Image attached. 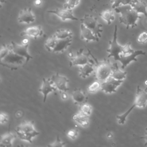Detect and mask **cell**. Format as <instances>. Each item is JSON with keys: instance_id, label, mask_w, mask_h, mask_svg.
Instances as JSON below:
<instances>
[{"instance_id": "obj_35", "label": "cell", "mask_w": 147, "mask_h": 147, "mask_svg": "<svg viewBox=\"0 0 147 147\" xmlns=\"http://www.w3.org/2000/svg\"><path fill=\"white\" fill-rule=\"evenodd\" d=\"M48 146H65V144L64 142H63L59 136L57 137L56 140L53 142L52 144H49Z\"/></svg>"}, {"instance_id": "obj_15", "label": "cell", "mask_w": 147, "mask_h": 147, "mask_svg": "<svg viewBox=\"0 0 147 147\" xmlns=\"http://www.w3.org/2000/svg\"><path fill=\"white\" fill-rule=\"evenodd\" d=\"M28 46L29 44H18L13 41H12L10 44L11 50L16 54L25 57L27 61V63L30 59L33 58V57L28 52Z\"/></svg>"}, {"instance_id": "obj_24", "label": "cell", "mask_w": 147, "mask_h": 147, "mask_svg": "<svg viewBox=\"0 0 147 147\" xmlns=\"http://www.w3.org/2000/svg\"><path fill=\"white\" fill-rule=\"evenodd\" d=\"M100 17L103 20L107 22L108 25H110L115 20V15L113 10L110 9L103 10L100 13Z\"/></svg>"}, {"instance_id": "obj_12", "label": "cell", "mask_w": 147, "mask_h": 147, "mask_svg": "<svg viewBox=\"0 0 147 147\" xmlns=\"http://www.w3.org/2000/svg\"><path fill=\"white\" fill-rule=\"evenodd\" d=\"M57 90V88L55 86L54 84L52 82L50 78H43L42 81V84L39 88L38 91L43 95V102H45L47 99L48 95Z\"/></svg>"}, {"instance_id": "obj_13", "label": "cell", "mask_w": 147, "mask_h": 147, "mask_svg": "<svg viewBox=\"0 0 147 147\" xmlns=\"http://www.w3.org/2000/svg\"><path fill=\"white\" fill-rule=\"evenodd\" d=\"M17 20L20 23L29 24L34 22L36 17L31 8L25 7L20 11Z\"/></svg>"}, {"instance_id": "obj_21", "label": "cell", "mask_w": 147, "mask_h": 147, "mask_svg": "<svg viewBox=\"0 0 147 147\" xmlns=\"http://www.w3.org/2000/svg\"><path fill=\"white\" fill-rule=\"evenodd\" d=\"M89 116L90 115H88L79 110L74 114L72 118L79 125L83 127H86L89 123Z\"/></svg>"}, {"instance_id": "obj_39", "label": "cell", "mask_w": 147, "mask_h": 147, "mask_svg": "<svg viewBox=\"0 0 147 147\" xmlns=\"http://www.w3.org/2000/svg\"><path fill=\"white\" fill-rule=\"evenodd\" d=\"M29 40L27 38H25L23 39L22 41V44H29Z\"/></svg>"}, {"instance_id": "obj_14", "label": "cell", "mask_w": 147, "mask_h": 147, "mask_svg": "<svg viewBox=\"0 0 147 147\" xmlns=\"http://www.w3.org/2000/svg\"><path fill=\"white\" fill-rule=\"evenodd\" d=\"M145 52L141 50L134 51L131 53L121 55L119 59V61L121 64V68L124 69L128 64H129L132 61H136L137 56L139 55H145Z\"/></svg>"}, {"instance_id": "obj_31", "label": "cell", "mask_w": 147, "mask_h": 147, "mask_svg": "<svg viewBox=\"0 0 147 147\" xmlns=\"http://www.w3.org/2000/svg\"><path fill=\"white\" fill-rule=\"evenodd\" d=\"M92 106L87 103H84L83 104H82V105L80 106V109L79 110L82 112H83V113L90 115L92 112Z\"/></svg>"}, {"instance_id": "obj_23", "label": "cell", "mask_w": 147, "mask_h": 147, "mask_svg": "<svg viewBox=\"0 0 147 147\" xmlns=\"http://www.w3.org/2000/svg\"><path fill=\"white\" fill-rule=\"evenodd\" d=\"M16 137V135L11 132H7L3 134L1 138L0 145L3 146H11L13 145V142Z\"/></svg>"}, {"instance_id": "obj_26", "label": "cell", "mask_w": 147, "mask_h": 147, "mask_svg": "<svg viewBox=\"0 0 147 147\" xmlns=\"http://www.w3.org/2000/svg\"><path fill=\"white\" fill-rule=\"evenodd\" d=\"M126 72L119 69L117 64H115V65H114V68L111 76L117 80H123L126 76Z\"/></svg>"}, {"instance_id": "obj_20", "label": "cell", "mask_w": 147, "mask_h": 147, "mask_svg": "<svg viewBox=\"0 0 147 147\" xmlns=\"http://www.w3.org/2000/svg\"><path fill=\"white\" fill-rule=\"evenodd\" d=\"M72 38H69L66 39L57 40L56 45L53 51V53H59L65 51L67 48L71 44Z\"/></svg>"}, {"instance_id": "obj_34", "label": "cell", "mask_w": 147, "mask_h": 147, "mask_svg": "<svg viewBox=\"0 0 147 147\" xmlns=\"http://www.w3.org/2000/svg\"><path fill=\"white\" fill-rule=\"evenodd\" d=\"M137 41L141 44H144L147 41V32H142L137 38Z\"/></svg>"}, {"instance_id": "obj_38", "label": "cell", "mask_w": 147, "mask_h": 147, "mask_svg": "<svg viewBox=\"0 0 147 147\" xmlns=\"http://www.w3.org/2000/svg\"><path fill=\"white\" fill-rule=\"evenodd\" d=\"M34 5L36 6H40L42 5V0H34Z\"/></svg>"}, {"instance_id": "obj_6", "label": "cell", "mask_w": 147, "mask_h": 147, "mask_svg": "<svg viewBox=\"0 0 147 147\" xmlns=\"http://www.w3.org/2000/svg\"><path fill=\"white\" fill-rule=\"evenodd\" d=\"M124 46L121 45L117 41V26L114 27L113 37L109 42V48L107 49L108 57H113L115 61H118L123 52Z\"/></svg>"}, {"instance_id": "obj_25", "label": "cell", "mask_w": 147, "mask_h": 147, "mask_svg": "<svg viewBox=\"0 0 147 147\" xmlns=\"http://www.w3.org/2000/svg\"><path fill=\"white\" fill-rule=\"evenodd\" d=\"M53 36L57 40L72 38L73 33L72 31L68 29H61L56 30Z\"/></svg>"}, {"instance_id": "obj_19", "label": "cell", "mask_w": 147, "mask_h": 147, "mask_svg": "<svg viewBox=\"0 0 147 147\" xmlns=\"http://www.w3.org/2000/svg\"><path fill=\"white\" fill-rule=\"evenodd\" d=\"M130 6L138 14H143L147 17V5L143 0H133Z\"/></svg>"}, {"instance_id": "obj_40", "label": "cell", "mask_w": 147, "mask_h": 147, "mask_svg": "<svg viewBox=\"0 0 147 147\" xmlns=\"http://www.w3.org/2000/svg\"><path fill=\"white\" fill-rule=\"evenodd\" d=\"M145 131H146V133H145V134L144 137H142V138H144V140H145V141H146L145 145H147V129H145Z\"/></svg>"}, {"instance_id": "obj_17", "label": "cell", "mask_w": 147, "mask_h": 147, "mask_svg": "<svg viewBox=\"0 0 147 147\" xmlns=\"http://www.w3.org/2000/svg\"><path fill=\"white\" fill-rule=\"evenodd\" d=\"M43 30L40 26H33L25 29L21 33L22 36H28L36 39L42 36Z\"/></svg>"}, {"instance_id": "obj_37", "label": "cell", "mask_w": 147, "mask_h": 147, "mask_svg": "<svg viewBox=\"0 0 147 147\" xmlns=\"http://www.w3.org/2000/svg\"><path fill=\"white\" fill-rule=\"evenodd\" d=\"M61 98L63 100H66L68 98V95L67 91H62L61 92Z\"/></svg>"}, {"instance_id": "obj_16", "label": "cell", "mask_w": 147, "mask_h": 147, "mask_svg": "<svg viewBox=\"0 0 147 147\" xmlns=\"http://www.w3.org/2000/svg\"><path fill=\"white\" fill-rule=\"evenodd\" d=\"M80 37L82 40L86 41H98L99 38L97 37L92 30L87 28L83 24H80Z\"/></svg>"}, {"instance_id": "obj_33", "label": "cell", "mask_w": 147, "mask_h": 147, "mask_svg": "<svg viewBox=\"0 0 147 147\" xmlns=\"http://www.w3.org/2000/svg\"><path fill=\"white\" fill-rule=\"evenodd\" d=\"M78 131L76 129H72L68 131L67 133V136L71 140H75L78 136Z\"/></svg>"}, {"instance_id": "obj_43", "label": "cell", "mask_w": 147, "mask_h": 147, "mask_svg": "<svg viewBox=\"0 0 147 147\" xmlns=\"http://www.w3.org/2000/svg\"><path fill=\"white\" fill-rule=\"evenodd\" d=\"M147 129V127H146V129Z\"/></svg>"}, {"instance_id": "obj_4", "label": "cell", "mask_w": 147, "mask_h": 147, "mask_svg": "<svg viewBox=\"0 0 147 147\" xmlns=\"http://www.w3.org/2000/svg\"><path fill=\"white\" fill-rule=\"evenodd\" d=\"M26 63L27 61L25 57L16 54L11 49L7 55L1 59V64L2 65L14 69H16Z\"/></svg>"}, {"instance_id": "obj_22", "label": "cell", "mask_w": 147, "mask_h": 147, "mask_svg": "<svg viewBox=\"0 0 147 147\" xmlns=\"http://www.w3.org/2000/svg\"><path fill=\"white\" fill-rule=\"evenodd\" d=\"M95 67L94 66V63H91L79 66V76L83 79H86L95 71Z\"/></svg>"}, {"instance_id": "obj_2", "label": "cell", "mask_w": 147, "mask_h": 147, "mask_svg": "<svg viewBox=\"0 0 147 147\" xmlns=\"http://www.w3.org/2000/svg\"><path fill=\"white\" fill-rule=\"evenodd\" d=\"M147 105V87L145 89H142L139 86H137L135 99L133 104L131 107L126 110V112L121 114L117 115L116 118L118 120V123L120 125H123L126 121V118L130 112L135 107L139 108H144Z\"/></svg>"}, {"instance_id": "obj_29", "label": "cell", "mask_w": 147, "mask_h": 147, "mask_svg": "<svg viewBox=\"0 0 147 147\" xmlns=\"http://www.w3.org/2000/svg\"><path fill=\"white\" fill-rule=\"evenodd\" d=\"M80 0H65L63 7L68 9L73 10L80 3Z\"/></svg>"}, {"instance_id": "obj_27", "label": "cell", "mask_w": 147, "mask_h": 147, "mask_svg": "<svg viewBox=\"0 0 147 147\" xmlns=\"http://www.w3.org/2000/svg\"><path fill=\"white\" fill-rule=\"evenodd\" d=\"M57 39H56L53 35L49 37L45 43V47L48 52H52L57 42Z\"/></svg>"}, {"instance_id": "obj_1", "label": "cell", "mask_w": 147, "mask_h": 147, "mask_svg": "<svg viewBox=\"0 0 147 147\" xmlns=\"http://www.w3.org/2000/svg\"><path fill=\"white\" fill-rule=\"evenodd\" d=\"M122 6L114 10L117 13L120 14L119 22L125 25L127 29L130 27L133 28L137 26V22L141 18V16L130 5L129 6Z\"/></svg>"}, {"instance_id": "obj_32", "label": "cell", "mask_w": 147, "mask_h": 147, "mask_svg": "<svg viewBox=\"0 0 147 147\" xmlns=\"http://www.w3.org/2000/svg\"><path fill=\"white\" fill-rule=\"evenodd\" d=\"M10 45H4L1 47V51H0V58L1 59H3L6 55H7V53L10 51Z\"/></svg>"}, {"instance_id": "obj_10", "label": "cell", "mask_w": 147, "mask_h": 147, "mask_svg": "<svg viewBox=\"0 0 147 147\" xmlns=\"http://www.w3.org/2000/svg\"><path fill=\"white\" fill-rule=\"evenodd\" d=\"M47 12L57 16L63 21H65L66 20H78V18L74 15L72 10L71 9H68L64 7L63 9L57 8L54 10H48Z\"/></svg>"}, {"instance_id": "obj_28", "label": "cell", "mask_w": 147, "mask_h": 147, "mask_svg": "<svg viewBox=\"0 0 147 147\" xmlns=\"http://www.w3.org/2000/svg\"><path fill=\"white\" fill-rule=\"evenodd\" d=\"M133 0H110L111 8L115 9L122 6L130 5Z\"/></svg>"}, {"instance_id": "obj_3", "label": "cell", "mask_w": 147, "mask_h": 147, "mask_svg": "<svg viewBox=\"0 0 147 147\" xmlns=\"http://www.w3.org/2000/svg\"><path fill=\"white\" fill-rule=\"evenodd\" d=\"M16 131L20 139L29 143H32L33 139L40 134L30 121L22 122L16 127Z\"/></svg>"}, {"instance_id": "obj_9", "label": "cell", "mask_w": 147, "mask_h": 147, "mask_svg": "<svg viewBox=\"0 0 147 147\" xmlns=\"http://www.w3.org/2000/svg\"><path fill=\"white\" fill-rule=\"evenodd\" d=\"M123 81L117 80L110 76L101 83V90L106 94H112L116 92L117 89L122 84Z\"/></svg>"}, {"instance_id": "obj_7", "label": "cell", "mask_w": 147, "mask_h": 147, "mask_svg": "<svg viewBox=\"0 0 147 147\" xmlns=\"http://www.w3.org/2000/svg\"><path fill=\"white\" fill-rule=\"evenodd\" d=\"M81 24H83L87 28L90 29L99 38L101 37L102 25L98 21L97 18L91 14H85L81 18Z\"/></svg>"}, {"instance_id": "obj_42", "label": "cell", "mask_w": 147, "mask_h": 147, "mask_svg": "<svg viewBox=\"0 0 147 147\" xmlns=\"http://www.w3.org/2000/svg\"><path fill=\"white\" fill-rule=\"evenodd\" d=\"M74 53L72 52H69V53H68V57H70V59L71 58H72V57H73L74 56Z\"/></svg>"}, {"instance_id": "obj_36", "label": "cell", "mask_w": 147, "mask_h": 147, "mask_svg": "<svg viewBox=\"0 0 147 147\" xmlns=\"http://www.w3.org/2000/svg\"><path fill=\"white\" fill-rule=\"evenodd\" d=\"M9 121V116L8 115L5 113L1 112L0 114V122L2 125L7 123Z\"/></svg>"}, {"instance_id": "obj_41", "label": "cell", "mask_w": 147, "mask_h": 147, "mask_svg": "<svg viewBox=\"0 0 147 147\" xmlns=\"http://www.w3.org/2000/svg\"><path fill=\"white\" fill-rule=\"evenodd\" d=\"M113 134H112L111 133H110V132L108 133L107 134V135H106V137H107V138L108 139H110V138H111L113 137Z\"/></svg>"}, {"instance_id": "obj_30", "label": "cell", "mask_w": 147, "mask_h": 147, "mask_svg": "<svg viewBox=\"0 0 147 147\" xmlns=\"http://www.w3.org/2000/svg\"><path fill=\"white\" fill-rule=\"evenodd\" d=\"M101 82L96 80L92 83L87 88V91L90 93H94L101 88Z\"/></svg>"}, {"instance_id": "obj_11", "label": "cell", "mask_w": 147, "mask_h": 147, "mask_svg": "<svg viewBox=\"0 0 147 147\" xmlns=\"http://www.w3.org/2000/svg\"><path fill=\"white\" fill-rule=\"evenodd\" d=\"M50 79L59 91L62 92L68 91L69 90V88L67 86L69 80L66 76L61 75L59 73H56L53 75Z\"/></svg>"}, {"instance_id": "obj_8", "label": "cell", "mask_w": 147, "mask_h": 147, "mask_svg": "<svg viewBox=\"0 0 147 147\" xmlns=\"http://www.w3.org/2000/svg\"><path fill=\"white\" fill-rule=\"evenodd\" d=\"M94 63L88 53H84L83 49H80L76 52V55L69 61L70 67L82 66L87 63Z\"/></svg>"}, {"instance_id": "obj_5", "label": "cell", "mask_w": 147, "mask_h": 147, "mask_svg": "<svg viewBox=\"0 0 147 147\" xmlns=\"http://www.w3.org/2000/svg\"><path fill=\"white\" fill-rule=\"evenodd\" d=\"M113 68L114 65L109 60H103L98 63L95 66L94 71L96 80L101 83L106 80L111 76Z\"/></svg>"}, {"instance_id": "obj_18", "label": "cell", "mask_w": 147, "mask_h": 147, "mask_svg": "<svg viewBox=\"0 0 147 147\" xmlns=\"http://www.w3.org/2000/svg\"><path fill=\"white\" fill-rule=\"evenodd\" d=\"M72 99L75 105H82L86 103L87 97L85 92L81 89H75L72 94Z\"/></svg>"}]
</instances>
